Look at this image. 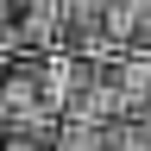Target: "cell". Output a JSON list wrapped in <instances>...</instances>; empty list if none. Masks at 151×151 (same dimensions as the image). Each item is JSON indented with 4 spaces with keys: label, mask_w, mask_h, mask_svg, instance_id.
I'll list each match as a JSON object with an SVG mask.
<instances>
[{
    "label": "cell",
    "mask_w": 151,
    "mask_h": 151,
    "mask_svg": "<svg viewBox=\"0 0 151 151\" xmlns=\"http://www.w3.org/2000/svg\"><path fill=\"white\" fill-rule=\"evenodd\" d=\"M107 88H113L120 120H151V50L107 57Z\"/></svg>",
    "instance_id": "cell-4"
},
{
    "label": "cell",
    "mask_w": 151,
    "mask_h": 151,
    "mask_svg": "<svg viewBox=\"0 0 151 151\" xmlns=\"http://www.w3.org/2000/svg\"><path fill=\"white\" fill-rule=\"evenodd\" d=\"M44 88H50L57 120H120L113 88H107V57L50 50V57H44Z\"/></svg>",
    "instance_id": "cell-1"
},
{
    "label": "cell",
    "mask_w": 151,
    "mask_h": 151,
    "mask_svg": "<svg viewBox=\"0 0 151 151\" xmlns=\"http://www.w3.org/2000/svg\"><path fill=\"white\" fill-rule=\"evenodd\" d=\"M0 151H57V132H6Z\"/></svg>",
    "instance_id": "cell-7"
},
{
    "label": "cell",
    "mask_w": 151,
    "mask_h": 151,
    "mask_svg": "<svg viewBox=\"0 0 151 151\" xmlns=\"http://www.w3.org/2000/svg\"><path fill=\"white\" fill-rule=\"evenodd\" d=\"M0 126L6 132H57V107H50V88H44V57L0 69Z\"/></svg>",
    "instance_id": "cell-2"
},
{
    "label": "cell",
    "mask_w": 151,
    "mask_h": 151,
    "mask_svg": "<svg viewBox=\"0 0 151 151\" xmlns=\"http://www.w3.org/2000/svg\"><path fill=\"white\" fill-rule=\"evenodd\" d=\"M57 50L69 57H120L107 32V0H57Z\"/></svg>",
    "instance_id": "cell-3"
},
{
    "label": "cell",
    "mask_w": 151,
    "mask_h": 151,
    "mask_svg": "<svg viewBox=\"0 0 151 151\" xmlns=\"http://www.w3.org/2000/svg\"><path fill=\"white\" fill-rule=\"evenodd\" d=\"M120 120H57V151H113Z\"/></svg>",
    "instance_id": "cell-6"
},
{
    "label": "cell",
    "mask_w": 151,
    "mask_h": 151,
    "mask_svg": "<svg viewBox=\"0 0 151 151\" xmlns=\"http://www.w3.org/2000/svg\"><path fill=\"white\" fill-rule=\"evenodd\" d=\"M113 50H151V0H107Z\"/></svg>",
    "instance_id": "cell-5"
}]
</instances>
